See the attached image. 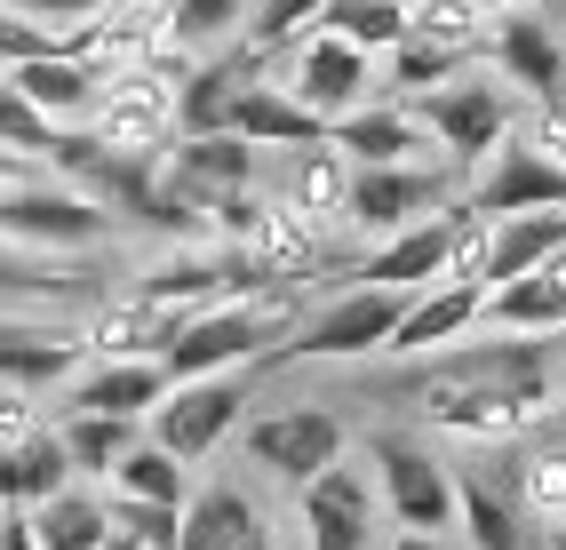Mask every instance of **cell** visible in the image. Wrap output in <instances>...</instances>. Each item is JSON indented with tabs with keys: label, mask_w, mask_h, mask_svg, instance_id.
Returning <instances> with one entry per match:
<instances>
[{
	"label": "cell",
	"mask_w": 566,
	"mask_h": 550,
	"mask_svg": "<svg viewBox=\"0 0 566 550\" xmlns=\"http://www.w3.org/2000/svg\"><path fill=\"white\" fill-rule=\"evenodd\" d=\"M431 367L415 376V408L439 431L463 438H526L551 423V343L543 336H503V343H447L423 351Z\"/></svg>",
	"instance_id": "1"
},
{
	"label": "cell",
	"mask_w": 566,
	"mask_h": 550,
	"mask_svg": "<svg viewBox=\"0 0 566 550\" xmlns=\"http://www.w3.org/2000/svg\"><path fill=\"white\" fill-rule=\"evenodd\" d=\"M104 232H112V215L88 192L56 183V176H32V183H17V192H0V247H24V255H88V247H104Z\"/></svg>",
	"instance_id": "2"
},
{
	"label": "cell",
	"mask_w": 566,
	"mask_h": 550,
	"mask_svg": "<svg viewBox=\"0 0 566 550\" xmlns=\"http://www.w3.org/2000/svg\"><path fill=\"white\" fill-rule=\"evenodd\" d=\"M367 463H375V503H384L407 535H447L455 527V470H447L423 438L384 431V438H367Z\"/></svg>",
	"instance_id": "3"
},
{
	"label": "cell",
	"mask_w": 566,
	"mask_h": 550,
	"mask_svg": "<svg viewBox=\"0 0 566 550\" xmlns=\"http://www.w3.org/2000/svg\"><path fill=\"white\" fill-rule=\"evenodd\" d=\"M248 408V376L240 367H223V376H192V383H168L153 399V415H144V438L153 447H168L176 463H200L223 447V431L240 423Z\"/></svg>",
	"instance_id": "4"
},
{
	"label": "cell",
	"mask_w": 566,
	"mask_h": 550,
	"mask_svg": "<svg viewBox=\"0 0 566 550\" xmlns=\"http://www.w3.org/2000/svg\"><path fill=\"white\" fill-rule=\"evenodd\" d=\"M255 160H263L255 144H240L232 128H208V136H176V152L153 160V183H160V200L216 215L223 200L255 192Z\"/></svg>",
	"instance_id": "5"
},
{
	"label": "cell",
	"mask_w": 566,
	"mask_h": 550,
	"mask_svg": "<svg viewBox=\"0 0 566 550\" xmlns=\"http://www.w3.org/2000/svg\"><path fill=\"white\" fill-rule=\"evenodd\" d=\"M407 113L423 120V136H431L455 168H479V160L518 128L511 88H495V81H447V88H423V96H407Z\"/></svg>",
	"instance_id": "6"
},
{
	"label": "cell",
	"mask_w": 566,
	"mask_h": 550,
	"mask_svg": "<svg viewBox=\"0 0 566 550\" xmlns=\"http://www.w3.org/2000/svg\"><path fill=\"white\" fill-rule=\"evenodd\" d=\"M295 49V64H287V96L304 104L312 120H344V113H359V104H375V56L367 49H352V41H335V32H304V41H287Z\"/></svg>",
	"instance_id": "7"
},
{
	"label": "cell",
	"mask_w": 566,
	"mask_h": 550,
	"mask_svg": "<svg viewBox=\"0 0 566 550\" xmlns=\"http://www.w3.org/2000/svg\"><path fill=\"white\" fill-rule=\"evenodd\" d=\"M407 296L399 287H344L319 319H304L295 336L280 343V359H367V351H384L391 343V327H399Z\"/></svg>",
	"instance_id": "8"
},
{
	"label": "cell",
	"mask_w": 566,
	"mask_h": 550,
	"mask_svg": "<svg viewBox=\"0 0 566 550\" xmlns=\"http://www.w3.org/2000/svg\"><path fill=\"white\" fill-rule=\"evenodd\" d=\"M248 463L272 470V479H287V487H304L327 463H344V423H335L327 408H312V399L304 408H272V415L248 423Z\"/></svg>",
	"instance_id": "9"
},
{
	"label": "cell",
	"mask_w": 566,
	"mask_h": 550,
	"mask_svg": "<svg viewBox=\"0 0 566 550\" xmlns=\"http://www.w3.org/2000/svg\"><path fill=\"white\" fill-rule=\"evenodd\" d=\"M447 183L439 168H423V160H391V168H352V192H344V224H359V232H407V224H423V215H439L447 208Z\"/></svg>",
	"instance_id": "10"
},
{
	"label": "cell",
	"mask_w": 566,
	"mask_h": 550,
	"mask_svg": "<svg viewBox=\"0 0 566 550\" xmlns=\"http://www.w3.org/2000/svg\"><path fill=\"white\" fill-rule=\"evenodd\" d=\"M471 215H486V224H503V215H535V208H566V176L526 144L518 128L495 144V152L479 160V183H471Z\"/></svg>",
	"instance_id": "11"
},
{
	"label": "cell",
	"mask_w": 566,
	"mask_h": 550,
	"mask_svg": "<svg viewBox=\"0 0 566 550\" xmlns=\"http://www.w3.org/2000/svg\"><path fill=\"white\" fill-rule=\"evenodd\" d=\"M295 495H304V542L312 550H375L384 503H375L367 463H327L319 479H304Z\"/></svg>",
	"instance_id": "12"
},
{
	"label": "cell",
	"mask_w": 566,
	"mask_h": 550,
	"mask_svg": "<svg viewBox=\"0 0 566 550\" xmlns=\"http://www.w3.org/2000/svg\"><path fill=\"white\" fill-rule=\"evenodd\" d=\"M81 327L49 311H0V391H56L81 376Z\"/></svg>",
	"instance_id": "13"
},
{
	"label": "cell",
	"mask_w": 566,
	"mask_h": 550,
	"mask_svg": "<svg viewBox=\"0 0 566 550\" xmlns=\"http://www.w3.org/2000/svg\"><path fill=\"white\" fill-rule=\"evenodd\" d=\"M479 49L495 56L503 88L535 96V104H558V96H566V49H558V32H551L535 9H503L495 24H486Z\"/></svg>",
	"instance_id": "14"
},
{
	"label": "cell",
	"mask_w": 566,
	"mask_h": 550,
	"mask_svg": "<svg viewBox=\"0 0 566 550\" xmlns=\"http://www.w3.org/2000/svg\"><path fill=\"white\" fill-rule=\"evenodd\" d=\"M88 136L104 144V152H128V160H160L168 136H176V113H168V88H153L144 72H128V81H112L96 96L88 113Z\"/></svg>",
	"instance_id": "15"
},
{
	"label": "cell",
	"mask_w": 566,
	"mask_h": 550,
	"mask_svg": "<svg viewBox=\"0 0 566 550\" xmlns=\"http://www.w3.org/2000/svg\"><path fill=\"white\" fill-rule=\"evenodd\" d=\"M192 319L184 304H160V296H112V304H88V327H81V351L88 359H160V343Z\"/></svg>",
	"instance_id": "16"
},
{
	"label": "cell",
	"mask_w": 566,
	"mask_h": 550,
	"mask_svg": "<svg viewBox=\"0 0 566 550\" xmlns=\"http://www.w3.org/2000/svg\"><path fill=\"white\" fill-rule=\"evenodd\" d=\"M32 113H41L49 128H72V120H88L96 113V96L112 88L104 72L81 56V49H56V56H32V64H17V72H0Z\"/></svg>",
	"instance_id": "17"
},
{
	"label": "cell",
	"mask_w": 566,
	"mask_h": 550,
	"mask_svg": "<svg viewBox=\"0 0 566 550\" xmlns=\"http://www.w3.org/2000/svg\"><path fill=\"white\" fill-rule=\"evenodd\" d=\"M479 296H486V287H471V279H431V287H415L384 351H391V359L447 351L455 336H471V327H479Z\"/></svg>",
	"instance_id": "18"
},
{
	"label": "cell",
	"mask_w": 566,
	"mask_h": 550,
	"mask_svg": "<svg viewBox=\"0 0 566 550\" xmlns=\"http://www.w3.org/2000/svg\"><path fill=\"white\" fill-rule=\"evenodd\" d=\"M455 215H463V200H447L439 215H423V224L391 232V240L359 264V279H367V287H399V296L431 287V279L447 272V247H455Z\"/></svg>",
	"instance_id": "19"
},
{
	"label": "cell",
	"mask_w": 566,
	"mask_h": 550,
	"mask_svg": "<svg viewBox=\"0 0 566 550\" xmlns=\"http://www.w3.org/2000/svg\"><path fill=\"white\" fill-rule=\"evenodd\" d=\"M160 391H168L160 359H88L81 376L64 383V415H120V423H144Z\"/></svg>",
	"instance_id": "20"
},
{
	"label": "cell",
	"mask_w": 566,
	"mask_h": 550,
	"mask_svg": "<svg viewBox=\"0 0 566 550\" xmlns=\"http://www.w3.org/2000/svg\"><path fill=\"white\" fill-rule=\"evenodd\" d=\"M223 128H232L240 144H255V152H304V144L327 136V120H312L287 88H263V81H240V88H232Z\"/></svg>",
	"instance_id": "21"
},
{
	"label": "cell",
	"mask_w": 566,
	"mask_h": 550,
	"mask_svg": "<svg viewBox=\"0 0 566 550\" xmlns=\"http://www.w3.org/2000/svg\"><path fill=\"white\" fill-rule=\"evenodd\" d=\"M327 144L352 168H391V160L431 152V136H423V120H415L407 104H359V113H344V120L327 128Z\"/></svg>",
	"instance_id": "22"
},
{
	"label": "cell",
	"mask_w": 566,
	"mask_h": 550,
	"mask_svg": "<svg viewBox=\"0 0 566 550\" xmlns=\"http://www.w3.org/2000/svg\"><path fill=\"white\" fill-rule=\"evenodd\" d=\"M176 550H272V535H263V510L240 487H192L176 519Z\"/></svg>",
	"instance_id": "23"
},
{
	"label": "cell",
	"mask_w": 566,
	"mask_h": 550,
	"mask_svg": "<svg viewBox=\"0 0 566 550\" xmlns=\"http://www.w3.org/2000/svg\"><path fill=\"white\" fill-rule=\"evenodd\" d=\"M344 192H352V160L335 152L327 136L304 144V152H295V168L280 176V208L304 215V224H335V215H344Z\"/></svg>",
	"instance_id": "24"
},
{
	"label": "cell",
	"mask_w": 566,
	"mask_h": 550,
	"mask_svg": "<svg viewBox=\"0 0 566 550\" xmlns=\"http://www.w3.org/2000/svg\"><path fill=\"white\" fill-rule=\"evenodd\" d=\"M566 240V208H535V215H503L486 232V287H511L543 264V255Z\"/></svg>",
	"instance_id": "25"
},
{
	"label": "cell",
	"mask_w": 566,
	"mask_h": 550,
	"mask_svg": "<svg viewBox=\"0 0 566 550\" xmlns=\"http://www.w3.org/2000/svg\"><path fill=\"white\" fill-rule=\"evenodd\" d=\"M24 519H32V542L41 550H104V535H112L104 495H88V487H56L49 503H32Z\"/></svg>",
	"instance_id": "26"
},
{
	"label": "cell",
	"mask_w": 566,
	"mask_h": 550,
	"mask_svg": "<svg viewBox=\"0 0 566 550\" xmlns=\"http://www.w3.org/2000/svg\"><path fill=\"white\" fill-rule=\"evenodd\" d=\"M104 479H112V495H136V503H168V510L192 503V463H176V455H168V447H153L144 431H136V447L112 463Z\"/></svg>",
	"instance_id": "27"
},
{
	"label": "cell",
	"mask_w": 566,
	"mask_h": 550,
	"mask_svg": "<svg viewBox=\"0 0 566 550\" xmlns=\"http://www.w3.org/2000/svg\"><path fill=\"white\" fill-rule=\"evenodd\" d=\"M240 81H248V56H216V64H200V72H184V81L168 88L176 136H208V128H223V104H232Z\"/></svg>",
	"instance_id": "28"
},
{
	"label": "cell",
	"mask_w": 566,
	"mask_h": 550,
	"mask_svg": "<svg viewBox=\"0 0 566 550\" xmlns=\"http://www.w3.org/2000/svg\"><path fill=\"white\" fill-rule=\"evenodd\" d=\"M455 519L471 535V550H526V527H518V503L486 479V470H463L455 479Z\"/></svg>",
	"instance_id": "29"
},
{
	"label": "cell",
	"mask_w": 566,
	"mask_h": 550,
	"mask_svg": "<svg viewBox=\"0 0 566 550\" xmlns=\"http://www.w3.org/2000/svg\"><path fill=\"white\" fill-rule=\"evenodd\" d=\"M56 447L72 463V479H104V470L136 447V423H120V415H64L56 423Z\"/></svg>",
	"instance_id": "30"
},
{
	"label": "cell",
	"mask_w": 566,
	"mask_h": 550,
	"mask_svg": "<svg viewBox=\"0 0 566 550\" xmlns=\"http://www.w3.org/2000/svg\"><path fill=\"white\" fill-rule=\"evenodd\" d=\"M312 32H335V41H352V49H367V56H384V49L407 41V9H399V0H327Z\"/></svg>",
	"instance_id": "31"
},
{
	"label": "cell",
	"mask_w": 566,
	"mask_h": 550,
	"mask_svg": "<svg viewBox=\"0 0 566 550\" xmlns=\"http://www.w3.org/2000/svg\"><path fill=\"white\" fill-rule=\"evenodd\" d=\"M486 24H495V17H486L479 0H407V32L431 41V49H455V56H479Z\"/></svg>",
	"instance_id": "32"
},
{
	"label": "cell",
	"mask_w": 566,
	"mask_h": 550,
	"mask_svg": "<svg viewBox=\"0 0 566 550\" xmlns=\"http://www.w3.org/2000/svg\"><path fill=\"white\" fill-rule=\"evenodd\" d=\"M9 470H17V510H32V503H49L56 487H72V463H64L49 423H32L24 438H9Z\"/></svg>",
	"instance_id": "33"
},
{
	"label": "cell",
	"mask_w": 566,
	"mask_h": 550,
	"mask_svg": "<svg viewBox=\"0 0 566 550\" xmlns=\"http://www.w3.org/2000/svg\"><path fill=\"white\" fill-rule=\"evenodd\" d=\"M248 24V0H168V49H208V41H232Z\"/></svg>",
	"instance_id": "34"
},
{
	"label": "cell",
	"mask_w": 566,
	"mask_h": 550,
	"mask_svg": "<svg viewBox=\"0 0 566 550\" xmlns=\"http://www.w3.org/2000/svg\"><path fill=\"white\" fill-rule=\"evenodd\" d=\"M391 56V96H423V88H447V81H463V64L471 56H455V49H431V41H407L399 49H384Z\"/></svg>",
	"instance_id": "35"
},
{
	"label": "cell",
	"mask_w": 566,
	"mask_h": 550,
	"mask_svg": "<svg viewBox=\"0 0 566 550\" xmlns=\"http://www.w3.org/2000/svg\"><path fill=\"white\" fill-rule=\"evenodd\" d=\"M327 0H248V56H272L287 41H304V24H319Z\"/></svg>",
	"instance_id": "36"
},
{
	"label": "cell",
	"mask_w": 566,
	"mask_h": 550,
	"mask_svg": "<svg viewBox=\"0 0 566 550\" xmlns=\"http://www.w3.org/2000/svg\"><path fill=\"white\" fill-rule=\"evenodd\" d=\"M104 519H112V535L136 542V550H176V519H184V510H168V503H136V495H112Z\"/></svg>",
	"instance_id": "37"
},
{
	"label": "cell",
	"mask_w": 566,
	"mask_h": 550,
	"mask_svg": "<svg viewBox=\"0 0 566 550\" xmlns=\"http://www.w3.org/2000/svg\"><path fill=\"white\" fill-rule=\"evenodd\" d=\"M49 144H56V128H49L41 113H32V104H24L9 81H0V152H24V160H41Z\"/></svg>",
	"instance_id": "38"
},
{
	"label": "cell",
	"mask_w": 566,
	"mask_h": 550,
	"mask_svg": "<svg viewBox=\"0 0 566 550\" xmlns=\"http://www.w3.org/2000/svg\"><path fill=\"white\" fill-rule=\"evenodd\" d=\"M518 495L535 503L543 519H558V510H566V463L543 447V438H535V447H526V463H518Z\"/></svg>",
	"instance_id": "39"
},
{
	"label": "cell",
	"mask_w": 566,
	"mask_h": 550,
	"mask_svg": "<svg viewBox=\"0 0 566 550\" xmlns=\"http://www.w3.org/2000/svg\"><path fill=\"white\" fill-rule=\"evenodd\" d=\"M56 49H72V32L24 24L17 9H0V72H17V64H32V56H56Z\"/></svg>",
	"instance_id": "40"
},
{
	"label": "cell",
	"mask_w": 566,
	"mask_h": 550,
	"mask_svg": "<svg viewBox=\"0 0 566 550\" xmlns=\"http://www.w3.org/2000/svg\"><path fill=\"white\" fill-rule=\"evenodd\" d=\"M0 9H17L24 24H49V32H88L104 17V0H0Z\"/></svg>",
	"instance_id": "41"
},
{
	"label": "cell",
	"mask_w": 566,
	"mask_h": 550,
	"mask_svg": "<svg viewBox=\"0 0 566 550\" xmlns=\"http://www.w3.org/2000/svg\"><path fill=\"white\" fill-rule=\"evenodd\" d=\"M518 136H526V144H535V152L566 176V104H535V120H526Z\"/></svg>",
	"instance_id": "42"
},
{
	"label": "cell",
	"mask_w": 566,
	"mask_h": 550,
	"mask_svg": "<svg viewBox=\"0 0 566 550\" xmlns=\"http://www.w3.org/2000/svg\"><path fill=\"white\" fill-rule=\"evenodd\" d=\"M0 550H41V542H32V519H24L17 503L0 510Z\"/></svg>",
	"instance_id": "43"
},
{
	"label": "cell",
	"mask_w": 566,
	"mask_h": 550,
	"mask_svg": "<svg viewBox=\"0 0 566 550\" xmlns=\"http://www.w3.org/2000/svg\"><path fill=\"white\" fill-rule=\"evenodd\" d=\"M32 176H49V168L24 160V152H0V192H17V183H32Z\"/></svg>",
	"instance_id": "44"
},
{
	"label": "cell",
	"mask_w": 566,
	"mask_h": 550,
	"mask_svg": "<svg viewBox=\"0 0 566 550\" xmlns=\"http://www.w3.org/2000/svg\"><path fill=\"white\" fill-rule=\"evenodd\" d=\"M535 438H543V447H551V455L566 463V423H535Z\"/></svg>",
	"instance_id": "45"
},
{
	"label": "cell",
	"mask_w": 566,
	"mask_h": 550,
	"mask_svg": "<svg viewBox=\"0 0 566 550\" xmlns=\"http://www.w3.org/2000/svg\"><path fill=\"white\" fill-rule=\"evenodd\" d=\"M391 550H447V535H399Z\"/></svg>",
	"instance_id": "46"
},
{
	"label": "cell",
	"mask_w": 566,
	"mask_h": 550,
	"mask_svg": "<svg viewBox=\"0 0 566 550\" xmlns=\"http://www.w3.org/2000/svg\"><path fill=\"white\" fill-rule=\"evenodd\" d=\"M479 9H486V17H503V9H526V0H479Z\"/></svg>",
	"instance_id": "47"
},
{
	"label": "cell",
	"mask_w": 566,
	"mask_h": 550,
	"mask_svg": "<svg viewBox=\"0 0 566 550\" xmlns=\"http://www.w3.org/2000/svg\"><path fill=\"white\" fill-rule=\"evenodd\" d=\"M551 550H566V510H558V519H551Z\"/></svg>",
	"instance_id": "48"
},
{
	"label": "cell",
	"mask_w": 566,
	"mask_h": 550,
	"mask_svg": "<svg viewBox=\"0 0 566 550\" xmlns=\"http://www.w3.org/2000/svg\"><path fill=\"white\" fill-rule=\"evenodd\" d=\"M551 423H566V391H558V408H551Z\"/></svg>",
	"instance_id": "49"
},
{
	"label": "cell",
	"mask_w": 566,
	"mask_h": 550,
	"mask_svg": "<svg viewBox=\"0 0 566 550\" xmlns=\"http://www.w3.org/2000/svg\"><path fill=\"white\" fill-rule=\"evenodd\" d=\"M399 9H407V0H399Z\"/></svg>",
	"instance_id": "50"
},
{
	"label": "cell",
	"mask_w": 566,
	"mask_h": 550,
	"mask_svg": "<svg viewBox=\"0 0 566 550\" xmlns=\"http://www.w3.org/2000/svg\"><path fill=\"white\" fill-rule=\"evenodd\" d=\"M558 104H566V96H558Z\"/></svg>",
	"instance_id": "51"
}]
</instances>
